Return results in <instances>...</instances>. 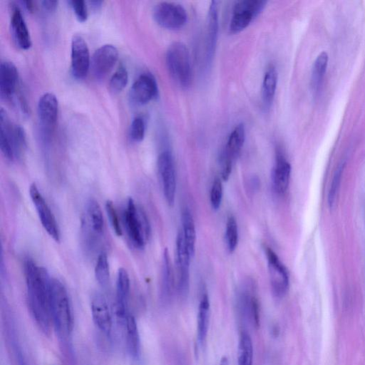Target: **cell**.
I'll list each match as a JSON object with an SVG mask.
<instances>
[{
	"label": "cell",
	"instance_id": "12",
	"mask_svg": "<svg viewBox=\"0 0 365 365\" xmlns=\"http://www.w3.org/2000/svg\"><path fill=\"white\" fill-rule=\"evenodd\" d=\"M158 85L150 73L140 75L133 83L129 93L130 101L138 105H143L158 95Z\"/></svg>",
	"mask_w": 365,
	"mask_h": 365
},
{
	"label": "cell",
	"instance_id": "10",
	"mask_svg": "<svg viewBox=\"0 0 365 365\" xmlns=\"http://www.w3.org/2000/svg\"><path fill=\"white\" fill-rule=\"evenodd\" d=\"M190 256L186 246L182 231H179L175 242V259L178 271L177 289L181 297L188 293L190 282Z\"/></svg>",
	"mask_w": 365,
	"mask_h": 365
},
{
	"label": "cell",
	"instance_id": "22",
	"mask_svg": "<svg viewBox=\"0 0 365 365\" xmlns=\"http://www.w3.org/2000/svg\"><path fill=\"white\" fill-rule=\"evenodd\" d=\"M123 322L125 327L127 350L132 357L137 358L140 353V336L135 319L128 313Z\"/></svg>",
	"mask_w": 365,
	"mask_h": 365
},
{
	"label": "cell",
	"instance_id": "23",
	"mask_svg": "<svg viewBox=\"0 0 365 365\" xmlns=\"http://www.w3.org/2000/svg\"><path fill=\"white\" fill-rule=\"evenodd\" d=\"M218 31V11L217 2L212 1L208 13L207 33V59L210 61L215 51Z\"/></svg>",
	"mask_w": 365,
	"mask_h": 365
},
{
	"label": "cell",
	"instance_id": "33",
	"mask_svg": "<svg viewBox=\"0 0 365 365\" xmlns=\"http://www.w3.org/2000/svg\"><path fill=\"white\" fill-rule=\"evenodd\" d=\"M128 73L126 68L120 64L110 78L109 86L113 93H118L123 90L128 83Z\"/></svg>",
	"mask_w": 365,
	"mask_h": 365
},
{
	"label": "cell",
	"instance_id": "34",
	"mask_svg": "<svg viewBox=\"0 0 365 365\" xmlns=\"http://www.w3.org/2000/svg\"><path fill=\"white\" fill-rule=\"evenodd\" d=\"M225 238L227 249L230 252H232L236 249L238 243L237 223L232 215L229 216L227 220Z\"/></svg>",
	"mask_w": 365,
	"mask_h": 365
},
{
	"label": "cell",
	"instance_id": "41",
	"mask_svg": "<svg viewBox=\"0 0 365 365\" xmlns=\"http://www.w3.org/2000/svg\"><path fill=\"white\" fill-rule=\"evenodd\" d=\"M43 7L49 11H54L58 5V1L55 0H44L41 1Z\"/></svg>",
	"mask_w": 365,
	"mask_h": 365
},
{
	"label": "cell",
	"instance_id": "21",
	"mask_svg": "<svg viewBox=\"0 0 365 365\" xmlns=\"http://www.w3.org/2000/svg\"><path fill=\"white\" fill-rule=\"evenodd\" d=\"M86 216L82 220V225L96 236H100L104 231V218L98 202L90 199L86 204Z\"/></svg>",
	"mask_w": 365,
	"mask_h": 365
},
{
	"label": "cell",
	"instance_id": "18",
	"mask_svg": "<svg viewBox=\"0 0 365 365\" xmlns=\"http://www.w3.org/2000/svg\"><path fill=\"white\" fill-rule=\"evenodd\" d=\"M130 294V278L124 268L118 271L116 280V314L122 321L128 312V299Z\"/></svg>",
	"mask_w": 365,
	"mask_h": 365
},
{
	"label": "cell",
	"instance_id": "36",
	"mask_svg": "<svg viewBox=\"0 0 365 365\" xmlns=\"http://www.w3.org/2000/svg\"><path fill=\"white\" fill-rule=\"evenodd\" d=\"M106 210L107 212L108 217L110 223L112 226L113 231L117 236L122 235V228L120 223V220L118 215V212L113 205V202L108 200L106 203Z\"/></svg>",
	"mask_w": 365,
	"mask_h": 365
},
{
	"label": "cell",
	"instance_id": "15",
	"mask_svg": "<svg viewBox=\"0 0 365 365\" xmlns=\"http://www.w3.org/2000/svg\"><path fill=\"white\" fill-rule=\"evenodd\" d=\"M37 110L40 123L44 130H53L58 111V103L56 96L52 93L43 94L38 100Z\"/></svg>",
	"mask_w": 365,
	"mask_h": 365
},
{
	"label": "cell",
	"instance_id": "39",
	"mask_svg": "<svg viewBox=\"0 0 365 365\" xmlns=\"http://www.w3.org/2000/svg\"><path fill=\"white\" fill-rule=\"evenodd\" d=\"M69 3L78 20L81 22L86 21L88 18V11L85 1L83 0H72L70 1Z\"/></svg>",
	"mask_w": 365,
	"mask_h": 365
},
{
	"label": "cell",
	"instance_id": "31",
	"mask_svg": "<svg viewBox=\"0 0 365 365\" xmlns=\"http://www.w3.org/2000/svg\"><path fill=\"white\" fill-rule=\"evenodd\" d=\"M95 277L98 282L106 286L110 277L109 263L106 253L101 252L98 257L95 266Z\"/></svg>",
	"mask_w": 365,
	"mask_h": 365
},
{
	"label": "cell",
	"instance_id": "3",
	"mask_svg": "<svg viewBox=\"0 0 365 365\" xmlns=\"http://www.w3.org/2000/svg\"><path fill=\"white\" fill-rule=\"evenodd\" d=\"M165 61L168 72L175 82L182 88L189 87L192 81V69L187 46L181 42L173 43L167 50Z\"/></svg>",
	"mask_w": 365,
	"mask_h": 365
},
{
	"label": "cell",
	"instance_id": "7",
	"mask_svg": "<svg viewBox=\"0 0 365 365\" xmlns=\"http://www.w3.org/2000/svg\"><path fill=\"white\" fill-rule=\"evenodd\" d=\"M158 173L160 177L163 195L168 204H174L176 192V178L173 158L170 152H162L157 161Z\"/></svg>",
	"mask_w": 365,
	"mask_h": 365
},
{
	"label": "cell",
	"instance_id": "30",
	"mask_svg": "<svg viewBox=\"0 0 365 365\" xmlns=\"http://www.w3.org/2000/svg\"><path fill=\"white\" fill-rule=\"evenodd\" d=\"M328 59L327 53L322 51L317 56L314 62L312 72V85L314 91L318 89L326 72Z\"/></svg>",
	"mask_w": 365,
	"mask_h": 365
},
{
	"label": "cell",
	"instance_id": "43",
	"mask_svg": "<svg viewBox=\"0 0 365 365\" xmlns=\"http://www.w3.org/2000/svg\"><path fill=\"white\" fill-rule=\"evenodd\" d=\"M90 4L91 5V7L94 8V9H98V7L101 6V4H102V1H90Z\"/></svg>",
	"mask_w": 365,
	"mask_h": 365
},
{
	"label": "cell",
	"instance_id": "2",
	"mask_svg": "<svg viewBox=\"0 0 365 365\" xmlns=\"http://www.w3.org/2000/svg\"><path fill=\"white\" fill-rule=\"evenodd\" d=\"M50 311L52 325L63 340L73 331V317L66 288L61 281L52 278L50 292Z\"/></svg>",
	"mask_w": 365,
	"mask_h": 365
},
{
	"label": "cell",
	"instance_id": "16",
	"mask_svg": "<svg viewBox=\"0 0 365 365\" xmlns=\"http://www.w3.org/2000/svg\"><path fill=\"white\" fill-rule=\"evenodd\" d=\"M93 321L97 328L106 335H110L112 330V317L106 298L96 294L91 304Z\"/></svg>",
	"mask_w": 365,
	"mask_h": 365
},
{
	"label": "cell",
	"instance_id": "32",
	"mask_svg": "<svg viewBox=\"0 0 365 365\" xmlns=\"http://www.w3.org/2000/svg\"><path fill=\"white\" fill-rule=\"evenodd\" d=\"M0 148L4 157L9 160H14L16 157L7 128L2 120H0Z\"/></svg>",
	"mask_w": 365,
	"mask_h": 365
},
{
	"label": "cell",
	"instance_id": "13",
	"mask_svg": "<svg viewBox=\"0 0 365 365\" xmlns=\"http://www.w3.org/2000/svg\"><path fill=\"white\" fill-rule=\"evenodd\" d=\"M118 57V49L113 45L105 44L99 47L91 61L93 75L98 78L105 76L113 67Z\"/></svg>",
	"mask_w": 365,
	"mask_h": 365
},
{
	"label": "cell",
	"instance_id": "19",
	"mask_svg": "<svg viewBox=\"0 0 365 365\" xmlns=\"http://www.w3.org/2000/svg\"><path fill=\"white\" fill-rule=\"evenodd\" d=\"M18 71L15 65L9 61H3L0 65V95L9 99L14 93L18 84Z\"/></svg>",
	"mask_w": 365,
	"mask_h": 365
},
{
	"label": "cell",
	"instance_id": "11",
	"mask_svg": "<svg viewBox=\"0 0 365 365\" xmlns=\"http://www.w3.org/2000/svg\"><path fill=\"white\" fill-rule=\"evenodd\" d=\"M71 70L77 78H83L91 66L90 53L86 42L79 35H74L71 39Z\"/></svg>",
	"mask_w": 365,
	"mask_h": 365
},
{
	"label": "cell",
	"instance_id": "4",
	"mask_svg": "<svg viewBox=\"0 0 365 365\" xmlns=\"http://www.w3.org/2000/svg\"><path fill=\"white\" fill-rule=\"evenodd\" d=\"M123 214L125 230L130 242L137 248L144 247L150 232L145 212L130 197Z\"/></svg>",
	"mask_w": 365,
	"mask_h": 365
},
{
	"label": "cell",
	"instance_id": "20",
	"mask_svg": "<svg viewBox=\"0 0 365 365\" xmlns=\"http://www.w3.org/2000/svg\"><path fill=\"white\" fill-rule=\"evenodd\" d=\"M291 175V165L281 154L276 157L272 170V185L274 191L279 195H284L289 187Z\"/></svg>",
	"mask_w": 365,
	"mask_h": 365
},
{
	"label": "cell",
	"instance_id": "8",
	"mask_svg": "<svg viewBox=\"0 0 365 365\" xmlns=\"http://www.w3.org/2000/svg\"><path fill=\"white\" fill-rule=\"evenodd\" d=\"M29 195L43 227L51 237L59 242L60 230L56 220L35 183L30 185Z\"/></svg>",
	"mask_w": 365,
	"mask_h": 365
},
{
	"label": "cell",
	"instance_id": "29",
	"mask_svg": "<svg viewBox=\"0 0 365 365\" xmlns=\"http://www.w3.org/2000/svg\"><path fill=\"white\" fill-rule=\"evenodd\" d=\"M237 358V365H252V341L250 334L245 331H242L240 335Z\"/></svg>",
	"mask_w": 365,
	"mask_h": 365
},
{
	"label": "cell",
	"instance_id": "42",
	"mask_svg": "<svg viewBox=\"0 0 365 365\" xmlns=\"http://www.w3.org/2000/svg\"><path fill=\"white\" fill-rule=\"evenodd\" d=\"M24 4H25V6L26 7V9L30 11H32L34 8V3L33 1H24Z\"/></svg>",
	"mask_w": 365,
	"mask_h": 365
},
{
	"label": "cell",
	"instance_id": "25",
	"mask_svg": "<svg viewBox=\"0 0 365 365\" xmlns=\"http://www.w3.org/2000/svg\"><path fill=\"white\" fill-rule=\"evenodd\" d=\"M210 319V301L205 294L200 302L197 316V336L199 344L202 346L207 335Z\"/></svg>",
	"mask_w": 365,
	"mask_h": 365
},
{
	"label": "cell",
	"instance_id": "9",
	"mask_svg": "<svg viewBox=\"0 0 365 365\" xmlns=\"http://www.w3.org/2000/svg\"><path fill=\"white\" fill-rule=\"evenodd\" d=\"M264 250L267 259L272 292L276 297H282L289 287L287 269L272 249L264 245Z\"/></svg>",
	"mask_w": 365,
	"mask_h": 365
},
{
	"label": "cell",
	"instance_id": "24",
	"mask_svg": "<svg viewBox=\"0 0 365 365\" xmlns=\"http://www.w3.org/2000/svg\"><path fill=\"white\" fill-rule=\"evenodd\" d=\"M277 78L275 67L273 65H269L264 73L262 86V99L264 108H269L273 102Z\"/></svg>",
	"mask_w": 365,
	"mask_h": 365
},
{
	"label": "cell",
	"instance_id": "35",
	"mask_svg": "<svg viewBox=\"0 0 365 365\" xmlns=\"http://www.w3.org/2000/svg\"><path fill=\"white\" fill-rule=\"evenodd\" d=\"M344 169V163H341L336 170L331 185L328 192V204L329 207L332 208L336 202L338 190L340 186L343 171Z\"/></svg>",
	"mask_w": 365,
	"mask_h": 365
},
{
	"label": "cell",
	"instance_id": "1",
	"mask_svg": "<svg viewBox=\"0 0 365 365\" xmlns=\"http://www.w3.org/2000/svg\"><path fill=\"white\" fill-rule=\"evenodd\" d=\"M24 272L31 315L38 327L44 333H48L52 325L50 311L52 278L45 268L31 259L24 261Z\"/></svg>",
	"mask_w": 365,
	"mask_h": 365
},
{
	"label": "cell",
	"instance_id": "26",
	"mask_svg": "<svg viewBox=\"0 0 365 365\" xmlns=\"http://www.w3.org/2000/svg\"><path fill=\"white\" fill-rule=\"evenodd\" d=\"M245 139V129L242 123L237 125L230 134L225 150L222 153L225 156L234 160L240 153Z\"/></svg>",
	"mask_w": 365,
	"mask_h": 365
},
{
	"label": "cell",
	"instance_id": "44",
	"mask_svg": "<svg viewBox=\"0 0 365 365\" xmlns=\"http://www.w3.org/2000/svg\"><path fill=\"white\" fill-rule=\"evenodd\" d=\"M219 365H230L227 357L223 356L220 359Z\"/></svg>",
	"mask_w": 365,
	"mask_h": 365
},
{
	"label": "cell",
	"instance_id": "40",
	"mask_svg": "<svg viewBox=\"0 0 365 365\" xmlns=\"http://www.w3.org/2000/svg\"><path fill=\"white\" fill-rule=\"evenodd\" d=\"M233 160L221 154L220 157V163L221 165V178L224 181H227L232 172Z\"/></svg>",
	"mask_w": 365,
	"mask_h": 365
},
{
	"label": "cell",
	"instance_id": "38",
	"mask_svg": "<svg viewBox=\"0 0 365 365\" xmlns=\"http://www.w3.org/2000/svg\"><path fill=\"white\" fill-rule=\"evenodd\" d=\"M222 199V185L220 178H215L210 190V203L212 207L217 210Z\"/></svg>",
	"mask_w": 365,
	"mask_h": 365
},
{
	"label": "cell",
	"instance_id": "5",
	"mask_svg": "<svg viewBox=\"0 0 365 365\" xmlns=\"http://www.w3.org/2000/svg\"><path fill=\"white\" fill-rule=\"evenodd\" d=\"M267 4L262 0H243L236 3L229 25L231 34H238L246 29Z\"/></svg>",
	"mask_w": 365,
	"mask_h": 365
},
{
	"label": "cell",
	"instance_id": "37",
	"mask_svg": "<svg viewBox=\"0 0 365 365\" xmlns=\"http://www.w3.org/2000/svg\"><path fill=\"white\" fill-rule=\"evenodd\" d=\"M145 133V124L141 117L133 118L130 129V136L133 140L140 142L143 140Z\"/></svg>",
	"mask_w": 365,
	"mask_h": 365
},
{
	"label": "cell",
	"instance_id": "28",
	"mask_svg": "<svg viewBox=\"0 0 365 365\" xmlns=\"http://www.w3.org/2000/svg\"><path fill=\"white\" fill-rule=\"evenodd\" d=\"M175 287V278L169 252L167 249L163 253V266L162 277V294L165 299H169Z\"/></svg>",
	"mask_w": 365,
	"mask_h": 365
},
{
	"label": "cell",
	"instance_id": "17",
	"mask_svg": "<svg viewBox=\"0 0 365 365\" xmlns=\"http://www.w3.org/2000/svg\"><path fill=\"white\" fill-rule=\"evenodd\" d=\"M11 29L17 46L28 49L31 46V38L20 9L15 4L11 6Z\"/></svg>",
	"mask_w": 365,
	"mask_h": 365
},
{
	"label": "cell",
	"instance_id": "27",
	"mask_svg": "<svg viewBox=\"0 0 365 365\" xmlns=\"http://www.w3.org/2000/svg\"><path fill=\"white\" fill-rule=\"evenodd\" d=\"M182 233L190 256L195 250L196 231L195 222L190 211L186 207L181 212Z\"/></svg>",
	"mask_w": 365,
	"mask_h": 365
},
{
	"label": "cell",
	"instance_id": "14",
	"mask_svg": "<svg viewBox=\"0 0 365 365\" xmlns=\"http://www.w3.org/2000/svg\"><path fill=\"white\" fill-rule=\"evenodd\" d=\"M239 304L242 314L253 326L259 325V305L255 287L252 283L247 284L240 291Z\"/></svg>",
	"mask_w": 365,
	"mask_h": 365
},
{
	"label": "cell",
	"instance_id": "6",
	"mask_svg": "<svg viewBox=\"0 0 365 365\" xmlns=\"http://www.w3.org/2000/svg\"><path fill=\"white\" fill-rule=\"evenodd\" d=\"M153 15L158 25L170 30L181 29L187 19L185 9L181 5L172 2L158 4L154 7Z\"/></svg>",
	"mask_w": 365,
	"mask_h": 365
}]
</instances>
